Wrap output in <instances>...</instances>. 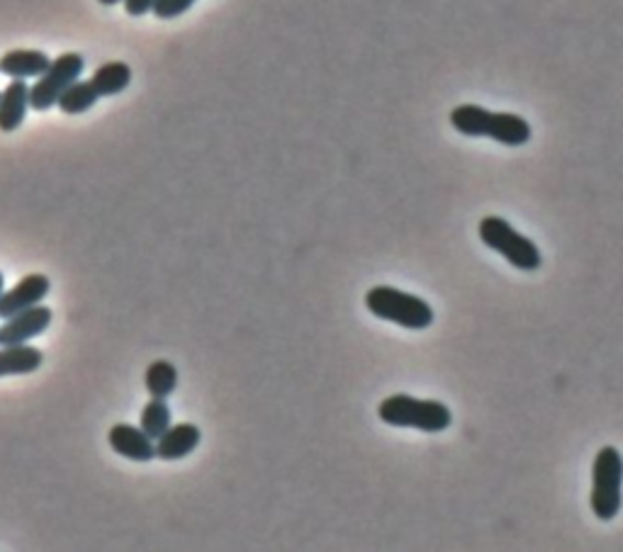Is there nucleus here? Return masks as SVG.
I'll return each instance as SVG.
<instances>
[{
    "mask_svg": "<svg viewBox=\"0 0 623 552\" xmlns=\"http://www.w3.org/2000/svg\"><path fill=\"white\" fill-rule=\"evenodd\" d=\"M451 125L465 137H487L505 146H524L531 125L514 112H492L480 105H458L451 110Z\"/></svg>",
    "mask_w": 623,
    "mask_h": 552,
    "instance_id": "nucleus-1",
    "label": "nucleus"
},
{
    "mask_svg": "<svg viewBox=\"0 0 623 552\" xmlns=\"http://www.w3.org/2000/svg\"><path fill=\"white\" fill-rule=\"evenodd\" d=\"M365 307L373 317L411 331L429 329L433 324V309L427 300L389 285H377L365 292Z\"/></svg>",
    "mask_w": 623,
    "mask_h": 552,
    "instance_id": "nucleus-2",
    "label": "nucleus"
},
{
    "mask_svg": "<svg viewBox=\"0 0 623 552\" xmlns=\"http://www.w3.org/2000/svg\"><path fill=\"white\" fill-rule=\"evenodd\" d=\"M381 421L395 428H417L424 433H441L453 424L446 404L433 399H415L409 394H393L377 407Z\"/></svg>",
    "mask_w": 623,
    "mask_h": 552,
    "instance_id": "nucleus-3",
    "label": "nucleus"
},
{
    "mask_svg": "<svg viewBox=\"0 0 623 552\" xmlns=\"http://www.w3.org/2000/svg\"><path fill=\"white\" fill-rule=\"evenodd\" d=\"M623 504V458L614 446H604L594 458L592 467V506L599 521H614Z\"/></svg>",
    "mask_w": 623,
    "mask_h": 552,
    "instance_id": "nucleus-4",
    "label": "nucleus"
},
{
    "mask_svg": "<svg viewBox=\"0 0 623 552\" xmlns=\"http://www.w3.org/2000/svg\"><path fill=\"white\" fill-rule=\"evenodd\" d=\"M480 239L485 246H489V249L497 251L499 256H505L511 266L524 270V273L539 270L543 263L539 246L533 244L529 236L519 234L502 217H485L480 222Z\"/></svg>",
    "mask_w": 623,
    "mask_h": 552,
    "instance_id": "nucleus-5",
    "label": "nucleus"
},
{
    "mask_svg": "<svg viewBox=\"0 0 623 552\" xmlns=\"http://www.w3.org/2000/svg\"><path fill=\"white\" fill-rule=\"evenodd\" d=\"M86 69V59L76 52H66L57 59H52L49 69L44 71L35 86H30V108L37 112H47L59 103L66 88L76 83Z\"/></svg>",
    "mask_w": 623,
    "mask_h": 552,
    "instance_id": "nucleus-6",
    "label": "nucleus"
},
{
    "mask_svg": "<svg viewBox=\"0 0 623 552\" xmlns=\"http://www.w3.org/2000/svg\"><path fill=\"white\" fill-rule=\"evenodd\" d=\"M52 319L54 312L49 307H42V304L13 314V317H8L0 324V346H18L37 339V336L49 329Z\"/></svg>",
    "mask_w": 623,
    "mask_h": 552,
    "instance_id": "nucleus-7",
    "label": "nucleus"
},
{
    "mask_svg": "<svg viewBox=\"0 0 623 552\" xmlns=\"http://www.w3.org/2000/svg\"><path fill=\"white\" fill-rule=\"evenodd\" d=\"M52 280L44 273H30L0 295V319L13 317V314L42 304V300L49 295Z\"/></svg>",
    "mask_w": 623,
    "mask_h": 552,
    "instance_id": "nucleus-8",
    "label": "nucleus"
},
{
    "mask_svg": "<svg viewBox=\"0 0 623 552\" xmlns=\"http://www.w3.org/2000/svg\"><path fill=\"white\" fill-rule=\"evenodd\" d=\"M107 443L113 453L132 460V463H151L156 458V443L132 424H115L107 433Z\"/></svg>",
    "mask_w": 623,
    "mask_h": 552,
    "instance_id": "nucleus-9",
    "label": "nucleus"
},
{
    "mask_svg": "<svg viewBox=\"0 0 623 552\" xmlns=\"http://www.w3.org/2000/svg\"><path fill=\"white\" fill-rule=\"evenodd\" d=\"M200 441H203V433H200L195 424H171L156 438V458L166 460V463H175V460L191 455Z\"/></svg>",
    "mask_w": 623,
    "mask_h": 552,
    "instance_id": "nucleus-10",
    "label": "nucleus"
},
{
    "mask_svg": "<svg viewBox=\"0 0 623 552\" xmlns=\"http://www.w3.org/2000/svg\"><path fill=\"white\" fill-rule=\"evenodd\" d=\"M30 110V86L22 78H13L0 93V132H15L22 127Z\"/></svg>",
    "mask_w": 623,
    "mask_h": 552,
    "instance_id": "nucleus-11",
    "label": "nucleus"
},
{
    "mask_svg": "<svg viewBox=\"0 0 623 552\" xmlns=\"http://www.w3.org/2000/svg\"><path fill=\"white\" fill-rule=\"evenodd\" d=\"M49 64V56L39 49H13L0 56V74L25 81V78H39Z\"/></svg>",
    "mask_w": 623,
    "mask_h": 552,
    "instance_id": "nucleus-12",
    "label": "nucleus"
},
{
    "mask_svg": "<svg viewBox=\"0 0 623 552\" xmlns=\"http://www.w3.org/2000/svg\"><path fill=\"white\" fill-rule=\"evenodd\" d=\"M44 365V356L35 346H3L0 348V378L30 375Z\"/></svg>",
    "mask_w": 623,
    "mask_h": 552,
    "instance_id": "nucleus-13",
    "label": "nucleus"
},
{
    "mask_svg": "<svg viewBox=\"0 0 623 552\" xmlns=\"http://www.w3.org/2000/svg\"><path fill=\"white\" fill-rule=\"evenodd\" d=\"M91 83L100 98L120 95L122 90H127L132 83V69L125 61H107L100 66V69H95Z\"/></svg>",
    "mask_w": 623,
    "mask_h": 552,
    "instance_id": "nucleus-14",
    "label": "nucleus"
},
{
    "mask_svg": "<svg viewBox=\"0 0 623 552\" xmlns=\"http://www.w3.org/2000/svg\"><path fill=\"white\" fill-rule=\"evenodd\" d=\"M144 385H147L151 397H171L178 387V370L169 360H154L144 373Z\"/></svg>",
    "mask_w": 623,
    "mask_h": 552,
    "instance_id": "nucleus-15",
    "label": "nucleus"
},
{
    "mask_svg": "<svg viewBox=\"0 0 623 552\" xmlns=\"http://www.w3.org/2000/svg\"><path fill=\"white\" fill-rule=\"evenodd\" d=\"M98 98L100 95L91 81H76L64 90L57 105L64 115H83V112H88L98 103Z\"/></svg>",
    "mask_w": 623,
    "mask_h": 552,
    "instance_id": "nucleus-16",
    "label": "nucleus"
},
{
    "mask_svg": "<svg viewBox=\"0 0 623 552\" xmlns=\"http://www.w3.org/2000/svg\"><path fill=\"white\" fill-rule=\"evenodd\" d=\"M169 426H171V407L166 404L163 397H151L147 407L141 409L139 428L151 438V441H156V438H159Z\"/></svg>",
    "mask_w": 623,
    "mask_h": 552,
    "instance_id": "nucleus-17",
    "label": "nucleus"
},
{
    "mask_svg": "<svg viewBox=\"0 0 623 552\" xmlns=\"http://www.w3.org/2000/svg\"><path fill=\"white\" fill-rule=\"evenodd\" d=\"M195 5V0H156L151 13L159 20H175L185 15Z\"/></svg>",
    "mask_w": 623,
    "mask_h": 552,
    "instance_id": "nucleus-18",
    "label": "nucleus"
},
{
    "mask_svg": "<svg viewBox=\"0 0 623 552\" xmlns=\"http://www.w3.org/2000/svg\"><path fill=\"white\" fill-rule=\"evenodd\" d=\"M154 3H156V0H122V5H125L127 15H132V18H141V15L151 13Z\"/></svg>",
    "mask_w": 623,
    "mask_h": 552,
    "instance_id": "nucleus-19",
    "label": "nucleus"
},
{
    "mask_svg": "<svg viewBox=\"0 0 623 552\" xmlns=\"http://www.w3.org/2000/svg\"><path fill=\"white\" fill-rule=\"evenodd\" d=\"M98 3H103V5H117V3H122V0H98Z\"/></svg>",
    "mask_w": 623,
    "mask_h": 552,
    "instance_id": "nucleus-20",
    "label": "nucleus"
},
{
    "mask_svg": "<svg viewBox=\"0 0 623 552\" xmlns=\"http://www.w3.org/2000/svg\"><path fill=\"white\" fill-rule=\"evenodd\" d=\"M3 292H5V278L0 273V295H3Z\"/></svg>",
    "mask_w": 623,
    "mask_h": 552,
    "instance_id": "nucleus-21",
    "label": "nucleus"
}]
</instances>
